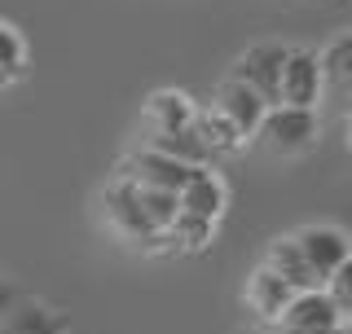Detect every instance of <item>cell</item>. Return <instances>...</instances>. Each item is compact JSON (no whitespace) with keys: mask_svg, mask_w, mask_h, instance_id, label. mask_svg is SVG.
Returning <instances> with one entry per match:
<instances>
[{"mask_svg":"<svg viewBox=\"0 0 352 334\" xmlns=\"http://www.w3.org/2000/svg\"><path fill=\"white\" fill-rule=\"evenodd\" d=\"M256 141L273 154H300L317 141V110H291V106H269L256 128Z\"/></svg>","mask_w":352,"mask_h":334,"instance_id":"1","label":"cell"},{"mask_svg":"<svg viewBox=\"0 0 352 334\" xmlns=\"http://www.w3.org/2000/svg\"><path fill=\"white\" fill-rule=\"evenodd\" d=\"M194 172H203V167H185V163L163 159V154H154V150H137L119 163V181H128L137 189H163V194H176V198L194 181Z\"/></svg>","mask_w":352,"mask_h":334,"instance_id":"2","label":"cell"},{"mask_svg":"<svg viewBox=\"0 0 352 334\" xmlns=\"http://www.w3.org/2000/svg\"><path fill=\"white\" fill-rule=\"evenodd\" d=\"M282 62H286V44H256L234 62V75L242 88L260 97L264 106H278V84H282Z\"/></svg>","mask_w":352,"mask_h":334,"instance_id":"3","label":"cell"},{"mask_svg":"<svg viewBox=\"0 0 352 334\" xmlns=\"http://www.w3.org/2000/svg\"><path fill=\"white\" fill-rule=\"evenodd\" d=\"M322 97V66L313 49H286L282 62V84H278V106L291 110H313Z\"/></svg>","mask_w":352,"mask_h":334,"instance_id":"4","label":"cell"},{"mask_svg":"<svg viewBox=\"0 0 352 334\" xmlns=\"http://www.w3.org/2000/svg\"><path fill=\"white\" fill-rule=\"evenodd\" d=\"M102 203H106V220H110V229H115L124 242H137V247H154V242H163L159 233L150 229V220L141 216V207H137V189H132L128 181H119V176H115V181L106 185Z\"/></svg>","mask_w":352,"mask_h":334,"instance_id":"5","label":"cell"},{"mask_svg":"<svg viewBox=\"0 0 352 334\" xmlns=\"http://www.w3.org/2000/svg\"><path fill=\"white\" fill-rule=\"evenodd\" d=\"M278 334H348V326L339 321V313L330 308L322 291H304L278 317Z\"/></svg>","mask_w":352,"mask_h":334,"instance_id":"6","label":"cell"},{"mask_svg":"<svg viewBox=\"0 0 352 334\" xmlns=\"http://www.w3.org/2000/svg\"><path fill=\"white\" fill-rule=\"evenodd\" d=\"M295 247H300V255H304V264H308V273H313L317 286H322L326 277L352 255L348 238L339 229H330V225H308V229H300V233H295Z\"/></svg>","mask_w":352,"mask_h":334,"instance_id":"7","label":"cell"},{"mask_svg":"<svg viewBox=\"0 0 352 334\" xmlns=\"http://www.w3.org/2000/svg\"><path fill=\"white\" fill-rule=\"evenodd\" d=\"M212 110H216V115L238 132L242 141H247V137H256V128H260V119H264V110H269V106H264L260 97L251 93V88H242L238 80H225V84L216 88Z\"/></svg>","mask_w":352,"mask_h":334,"instance_id":"8","label":"cell"},{"mask_svg":"<svg viewBox=\"0 0 352 334\" xmlns=\"http://www.w3.org/2000/svg\"><path fill=\"white\" fill-rule=\"evenodd\" d=\"M291 299H295V291L282 282V277H273L264 264L251 273V282H247V308L264 321V326H278V317L286 313V304H291Z\"/></svg>","mask_w":352,"mask_h":334,"instance_id":"9","label":"cell"},{"mask_svg":"<svg viewBox=\"0 0 352 334\" xmlns=\"http://www.w3.org/2000/svg\"><path fill=\"white\" fill-rule=\"evenodd\" d=\"M264 269H269L273 277H282V282L291 286L295 295H304V291H322V286L313 282V273H308V264H304L300 247H295V238H273V242H269V251H264Z\"/></svg>","mask_w":352,"mask_h":334,"instance_id":"10","label":"cell"},{"mask_svg":"<svg viewBox=\"0 0 352 334\" xmlns=\"http://www.w3.org/2000/svg\"><path fill=\"white\" fill-rule=\"evenodd\" d=\"M181 211L185 216H198V220H207V225H216L220 220V211H225V185H220V176L216 172H194V181L181 189Z\"/></svg>","mask_w":352,"mask_h":334,"instance_id":"11","label":"cell"},{"mask_svg":"<svg viewBox=\"0 0 352 334\" xmlns=\"http://www.w3.org/2000/svg\"><path fill=\"white\" fill-rule=\"evenodd\" d=\"M0 334H66V317H58L49 304L18 299L0 321Z\"/></svg>","mask_w":352,"mask_h":334,"instance_id":"12","label":"cell"},{"mask_svg":"<svg viewBox=\"0 0 352 334\" xmlns=\"http://www.w3.org/2000/svg\"><path fill=\"white\" fill-rule=\"evenodd\" d=\"M317 66H322V88L330 84L339 97H352V31L330 40L326 53L317 58Z\"/></svg>","mask_w":352,"mask_h":334,"instance_id":"13","label":"cell"},{"mask_svg":"<svg viewBox=\"0 0 352 334\" xmlns=\"http://www.w3.org/2000/svg\"><path fill=\"white\" fill-rule=\"evenodd\" d=\"M146 119L154 132H181L194 124V106L185 93H154L146 102Z\"/></svg>","mask_w":352,"mask_h":334,"instance_id":"14","label":"cell"},{"mask_svg":"<svg viewBox=\"0 0 352 334\" xmlns=\"http://www.w3.org/2000/svg\"><path fill=\"white\" fill-rule=\"evenodd\" d=\"M146 150L163 154V159H176V163H185V167H207V159H212V154L203 150V141L194 137V128H181V132H154Z\"/></svg>","mask_w":352,"mask_h":334,"instance_id":"15","label":"cell"},{"mask_svg":"<svg viewBox=\"0 0 352 334\" xmlns=\"http://www.w3.org/2000/svg\"><path fill=\"white\" fill-rule=\"evenodd\" d=\"M190 128H194V137L203 141L207 154H234V150L242 146V137L216 115V110H194V124H190Z\"/></svg>","mask_w":352,"mask_h":334,"instance_id":"16","label":"cell"},{"mask_svg":"<svg viewBox=\"0 0 352 334\" xmlns=\"http://www.w3.org/2000/svg\"><path fill=\"white\" fill-rule=\"evenodd\" d=\"M132 189H137V185H132ZM137 207H141V216L150 220V229L159 233V238H168L176 211H181L176 194H163V189H137Z\"/></svg>","mask_w":352,"mask_h":334,"instance_id":"17","label":"cell"},{"mask_svg":"<svg viewBox=\"0 0 352 334\" xmlns=\"http://www.w3.org/2000/svg\"><path fill=\"white\" fill-rule=\"evenodd\" d=\"M322 295L330 299V308L339 313V321H344V326H352V255L322 282Z\"/></svg>","mask_w":352,"mask_h":334,"instance_id":"18","label":"cell"},{"mask_svg":"<svg viewBox=\"0 0 352 334\" xmlns=\"http://www.w3.org/2000/svg\"><path fill=\"white\" fill-rule=\"evenodd\" d=\"M212 229H216V225H207V220H198V216H185V211H176V220H172L168 238L176 242V247H185V251H203L207 242H212Z\"/></svg>","mask_w":352,"mask_h":334,"instance_id":"19","label":"cell"},{"mask_svg":"<svg viewBox=\"0 0 352 334\" xmlns=\"http://www.w3.org/2000/svg\"><path fill=\"white\" fill-rule=\"evenodd\" d=\"M22 66H27V49H22L18 31L0 22V88L14 84L18 75H22Z\"/></svg>","mask_w":352,"mask_h":334,"instance_id":"20","label":"cell"},{"mask_svg":"<svg viewBox=\"0 0 352 334\" xmlns=\"http://www.w3.org/2000/svg\"><path fill=\"white\" fill-rule=\"evenodd\" d=\"M18 299H22V295H18V291H14V286H9V282H5V277H0V321H5V313H9V308H14V304H18Z\"/></svg>","mask_w":352,"mask_h":334,"instance_id":"21","label":"cell"},{"mask_svg":"<svg viewBox=\"0 0 352 334\" xmlns=\"http://www.w3.org/2000/svg\"><path fill=\"white\" fill-rule=\"evenodd\" d=\"M348 150H352V124H348Z\"/></svg>","mask_w":352,"mask_h":334,"instance_id":"22","label":"cell"}]
</instances>
